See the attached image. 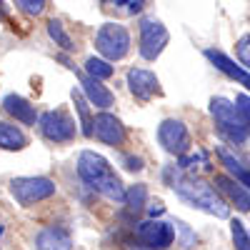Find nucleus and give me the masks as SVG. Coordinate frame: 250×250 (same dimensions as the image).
I'll list each match as a JSON object with an SVG mask.
<instances>
[{"label":"nucleus","instance_id":"obj_1","mask_svg":"<svg viewBox=\"0 0 250 250\" xmlns=\"http://www.w3.org/2000/svg\"><path fill=\"white\" fill-rule=\"evenodd\" d=\"M78 175L95 193L105 195L113 203H125V188H123L120 178L115 175V170L110 168V163L103 155H98L93 150H83L78 155Z\"/></svg>","mask_w":250,"mask_h":250},{"label":"nucleus","instance_id":"obj_2","mask_svg":"<svg viewBox=\"0 0 250 250\" xmlns=\"http://www.w3.org/2000/svg\"><path fill=\"white\" fill-rule=\"evenodd\" d=\"M173 188L185 203H190L193 208H198V210H203L208 215H215V218L230 215V208L225 205V200L208 183H203L198 178H175Z\"/></svg>","mask_w":250,"mask_h":250},{"label":"nucleus","instance_id":"obj_3","mask_svg":"<svg viewBox=\"0 0 250 250\" xmlns=\"http://www.w3.org/2000/svg\"><path fill=\"white\" fill-rule=\"evenodd\" d=\"M210 115L218 125V130L235 145H243L248 140V125L238 110L235 103H230L228 98H213L210 100Z\"/></svg>","mask_w":250,"mask_h":250},{"label":"nucleus","instance_id":"obj_4","mask_svg":"<svg viewBox=\"0 0 250 250\" xmlns=\"http://www.w3.org/2000/svg\"><path fill=\"white\" fill-rule=\"evenodd\" d=\"M95 48L105 60H123L130 53V33L118 23H105L95 33Z\"/></svg>","mask_w":250,"mask_h":250},{"label":"nucleus","instance_id":"obj_5","mask_svg":"<svg viewBox=\"0 0 250 250\" xmlns=\"http://www.w3.org/2000/svg\"><path fill=\"white\" fill-rule=\"evenodd\" d=\"M10 195L28 208L55 195V183L50 178H15L10 180Z\"/></svg>","mask_w":250,"mask_h":250},{"label":"nucleus","instance_id":"obj_6","mask_svg":"<svg viewBox=\"0 0 250 250\" xmlns=\"http://www.w3.org/2000/svg\"><path fill=\"white\" fill-rule=\"evenodd\" d=\"M168 40H170V33H168V28H165L160 20L145 18L140 23V55L145 60H155L165 50Z\"/></svg>","mask_w":250,"mask_h":250},{"label":"nucleus","instance_id":"obj_7","mask_svg":"<svg viewBox=\"0 0 250 250\" xmlns=\"http://www.w3.org/2000/svg\"><path fill=\"white\" fill-rule=\"evenodd\" d=\"M40 133L53 143H70L75 138V120L65 110H48L38 118Z\"/></svg>","mask_w":250,"mask_h":250},{"label":"nucleus","instance_id":"obj_8","mask_svg":"<svg viewBox=\"0 0 250 250\" xmlns=\"http://www.w3.org/2000/svg\"><path fill=\"white\" fill-rule=\"evenodd\" d=\"M158 140L170 155H178V158H183L188 150H190V133H188L185 123L175 120V118H168V120L160 123Z\"/></svg>","mask_w":250,"mask_h":250},{"label":"nucleus","instance_id":"obj_9","mask_svg":"<svg viewBox=\"0 0 250 250\" xmlns=\"http://www.w3.org/2000/svg\"><path fill=\"white\" fill-rule=\"evenodd\" d=\"M135 238L150 250H165L175 240V228L163 220H145L135 225Z\"/></svg>","mask_w":250,"mask_h":250},{"label":"nucleus","instance_id":"obj_10","mask_svg":"<svg viewBox=\"0 0 250 250\" xmlns=\"http://www.w3.org/2000/svg\"><path fill=\"white\" fill-rule=\"evenodd\" d=\"M93 135L105 143V145H113V148H120V145L125 143V138H128V133H125V125L110 115V113H100L93 118Z\"/></svg>","mask_w":250,"mask_h":250},{"label":"nucleus","instance_id":"obj_11","mask_svg":"<svg viewBox=\"0 0 250 250\" xmlns=\"http://www.w3.org/2000/svg\"><path fill=\"white\" fill-rule=\"evenodd\" d=\"M128 88L138 100H150L158 90H160V83L155 78V73L145 70V68H130L128 70Z\"/></svg>","mask_w":250,"mask_h":250},{"label":"nucleus","instance_id":"obj_12","mask_svg":"<svg viewBox=\"0 0 250 250\" xmlns=\"http://www.w3.org/2000/svg\"><path fill=\"white\" fill-rule=\"evenodd\" d=\"M80 85H83V95L88 98V103H93V105L100 108V110H108L113 103H115V95L105 85H103L100 80H95L90 75H83L80 78Z\"/></svg>","mask_w":250,"mask_h":250},{"label":"nucleus","instance_id":"obj_13","mask_svg":"<svg viewBox=\"0 0 250 250\" xmlns=\"http://www.w3.org/2000/svg\"><path fill=\"white\" fill-rule=\"evenodd\" d=\"M35 250H73V238L65 228H45L35 238Z\"/></svg>","mask_w":250,"mask_h":250},{"label":"nucleus","instance_id":"obj_14","mask_svg":"<svg viewBox=\"0 0 250 250\" xmlns=\"http://www.w3.org/2000/svg\"><path fill=\"white\" fill-rule=\"evenodd\" d=\"M205 58L213 62V65L218 68V70H223L228 78H233V80H238L240 85H245L248 90H250V73L245 70V68H240V65H235V60H230L225 53H220V50H205Z\"/></svg>","mask_w":250,"mask_h":250},{"label":"nucleus","instance_id":"obj_15","mask_svg":"<svg viewBox=\"0 0 250 250\" xmlns=\"http://www.w3.org/2000/svg\"><path fill=\"white\" fill-rule=\"evenodd\" d=\"M215 188L228 195V200L235 203V208H240V210H250V193L245 190V185L228 178V175H215Z\"/></svg>","mask_w":250,"mask_h":250},{"label":"nucleus","instance_id":"obj_16","mask_svg":"<svg viewBox=\"0 0 250 250\" xmlns=\"http://www.w3.org/2000/svg\"><path fill=\"white\" fill-rule=\"evenodd\" d=\"M3 108H5L15 120L25 123V125H35V120H38L35 105H30V103H28L25 98H20V95H13V93H10V95H5Z\"/></svg>","mask_w":250,"mask_h":250},{"label":"nucleus","instance_id":"obj_17","mask_svg":"<svg viewBox=\"0 0 250 250\" xmlns=\"http://www.w3.org/2000/svg\"><path fill=\"white\" fill-rule=\"evenodd\" d=\"M28 145L25 133L10 123H0V148L3 150H23Z\"/></svg>","mask_w":250,"mask_h":250},{"label":"nucleus","instance_id":"obj_18","mask_svg":"<svg viewBox=\"0 0 250 250\" xmlns=\"http://www.w3.org/2000/svg\"><path fill=\"white\" fill-rule=\"evenodd\" d=\"M73 103H75V110L80 115V125H83V135H93V118H90V108H88V100L80 90H73Z\"/></svg>","mask_w":250,"mask_h":250},{"label":"nucleus","instance_id":"obj_19","mask_svg":"<svg viewBox=\"0 0 250 250\" xmlns=\"http://www.w3.org/2000/svg\"><path fill=\"white\" fill-rule=\"evenodd\" d=\"M145 198H148V188L143 183L140 185H133L130 190H125V205H128L130 213H140L145 208Z\"/></svg>","mask_w":250,"mask_h":250},{"label":"nucleus","instance_id":"obj_20","mask_svg":"<svg viewBox=\"0 0 250 250\" xmlns=\"http://www.w3.org/2000/svg\"><path fill=\"white\" fill-rule=\"evenodd\" d=\"M48 35H50L53 43L60 45L62 50H73V48H75L73 40H70V35L65 33V28H62V23H60V20H55V18L48 23Z\"/></svg>","mask_w":250,"mask_h":250},{"label":"nucleus","instance_id":"obj_21","mask_svg":"<svg viewBox=\"0 0 250 250\" xmlns=\"http://www.w3.org/2000/svg\"><path fill=\"white\" fill-rule=\"evenodd\" d=\"M85 70H88V75L95 78V80H108V78L113 75V65H110L108 60H103V58H88Z\"/></svg>","mask_w":250,"mask_h":250},{"label":"nucleus","instance_id":"obj_22","mask_svg":"<svg viewBox=\"0 0 250 250\" xmlns=\"http://www.w3.org/2000/svg\"><path fill=\"white\" fill-rule=\"evenodd\" d=\"M218 153H220V158H223V163H225V168L230 170V173H233V175L243 183V185H248V188H250V173H248V170H243V168H240V163H238L230 153H228L225 148H220Z\"/></svg>","mask_w":250,"mask_h":250},{"label":"nucleus","instance_id":"obj_23","mask_svg":"<svg viewBox=\"0 0 250 250\" xmlns=\"http://www.w3.org/2000/svg\"><path fill=\"white\" fill-rule=\"evenodd\" d=\"M103 3L118 13H125V15H135L145 8V0H103Z\"/></svg>","mask_w":250,"mask_h":250},{"label":"nucleus","instance_id":"obj_24","mask_svg":"<svg viewBox=\"0 0 250 250\" xmlns=\"http://www.w3.org/2000/svg\"><path fill=\"white\" fill-rule=\"evenodd\" d=\"M230 235H233L235 250H250V233L245 230V225L240 220H233L230 223Z\"/></svg>","mask_w":250,"mask_h":250},{"label":"nucleus","instance_id":"obj_25","mask_svg":"<svg viewBox=\"0 0 250 250\" xmlns=\"http://www.w3.org/2000/svg\"><path fill=\"white\" fill-rule=\"evenodd\" d=\"M18 10H23L25 15H40L45 10V0H13Z\"/></svg>","mask_w":250,"mask_h":250},{"label":"nucleus","instance_id":"obj_26","mask_svg":"<svg viewBox=\"0 0 250 250\" xmlns=\"http://www.w3.org/2000/svg\"><path fill=\"white\" fill-rule=\"evenodd\" d=\"M238 60L243 62L245 68H250V33L238 40Z\"/></svg>","mask_w":250,"mask_h":250},{"label":"nucleus","instance_id":"obj_27","mask_svg":"<svg viewBox=\"0 0 250 250\" xmlns=\"http://www.w3.org/2000/svg\"><path fill=\"white\" fill-rule=\"evenodd\" d=\"M235 103H238V110H240V115H243V120H245V125H248V130H250V95L240 93V95L235 98Z\"/></svg>","mask_w":250,"mask_h":250},{"label":"nucleus","instance_id":"obj_28","mask_svg":"<svg viewBox=\"0 0 250 250\" xmlns=\"http://www.w3.org/2000/svg\"><path fill=\"white\" fill-rule=\"evenodd\" d=\"M175 225H178V230H180V235H183V248H195V243H198L195 233H193L185 223H180V220H178Z\"/></svg>","mask_w":250,"mask_h":250},{"label":"nucleus","instance_id":"obj_29","mask_svg":"<svg viewBox=\"0 0 250 250\" xmlns=\"http://www.w3.org/2000/svg\"><path fill=\"white\" fill-rule=\"evenodd\" d=\"M125 168H128V170H143V158L128 155V158H125Z\"/></svg>","mask_w":250,"mask_h":250},{"label":"nucleus","instance_id":"obj_30","mask_svg":"<svg viewBox=\"0 0 250 250\" xmlns=\"http://www.w3.org/2000/svg\"><path fill=\"white\" fill-rule=\"evenodd\" d=\"M148 210H150V215H160V213L165 210V208H163V203H153V205L148 208Z\"/></svg>","mask_w":250,"mask_h":250},{"label":"nucleus","instance_id":"obj_31","mask_svg":"<svg viewBox=\"0 0 250 250\" xmlns=\"http://www.w3.org/2000/svg\"><path fill=\"white\" fill-rule=\"evenodd\" d=\"M0 235H3V223H0Z\"/></svg>","mask_w":250,"mask_h":250},{"label":"nucleus","instance_id":"obj_32","mask_svg":"<svg viewBox=\"0 0 250 250\" xmlns=\"http://www.w3.org/2000/svg\"><path fill=\"white\" fill-rule=\"evenodd\" d=\"M0 5H3V3H0Z\"/></svg>","mask_w":250,"mask_h":250}]
</instances>
